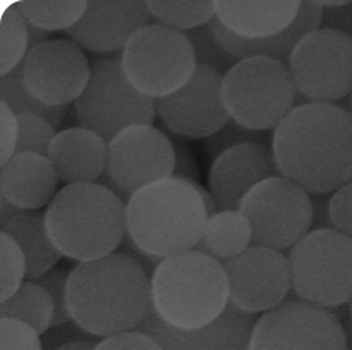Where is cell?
Returning <instances> with one entry per match:
<instances>
[{
	"label": "cell",
	"instance_id": "cell-26",
	"mask_svg": "<svg viewBox=\"0 0 352 350\" xmlns=\"http://www.w3.org/2000/svg\"><path fill=\"white\" fill-rule=\"evenodd\" d=\"M28 23L45 31H69L75 26L85 13L88 2L85 0H23L18 3Z\"/></svg>",
	"mask_w": 352,
	"mask_h": 350
},
{
	"label": "cell",
	"instance_id": "cell-49",
	"mask_svg": "<svg viewBox=\"0 0 352 350\" xmlns=\"http://www.w3.org/2000/svg\"><path fill=\"white\" fill-rule=\"evenodd\" d=\"M349 309H351V317H352V301L349 303Z\"/></svg>",
	"mask_w": 352,
	"mask_h": 350
},
{
	"label": "cell",
	"instance_id": "cell-5",
	"mask_svg": "<svg viewBox=\"0 0 352 350\" xmlns=\"http://www.w3.org/2000/svg\"><path fill=\"white\" fill-rule=\"evenodd\" d=\"M45 220L63 257L78 263L96 261L122 247L126 202L102 185H65L45 210Z\"/></svg>",
	"mask_w": 352,
	"mask_h": 350
},
{
	"label": "cell",
	"instance_id": "cell-19",
	"mask_svg": "<svg viewBox=\"0 0 352 350\" xmlns=\"http://www.w3.org/2000/svg\"><path fill=\"white\" fill-rule=\"evenodd\" d=\"M256 318L230 304L215 322L184 331L161 322L152 307L138 329L153 338L163 350H249Z\"/></svg>",
	"mask_w": 352,
	"mask_h": 350
},
{
	"label": "cell",
	"instance_id": "cell-2",
	"mask_svg": "<svg viewBox=\"0 0 352 350\" xmlns=\"http://www.w3.org/2000/svg\"><path fill=\"white\" fill-rule=\"evenodd\" d=\"M70 317L89 336L135 331L152 309V277L123 252L78 263L67 285Z\"/></svg>",
	"mask_w": 352,
	"mask_h": 350
},
{
	"label": "cell",
	"instance_id": "cell-21",
	"mask_svg": "<svg viewBox=\"0 0 352 350\" xmlns=\"http://www.w3.org/2000/svg\"><path fill=\"white\" fill-rule=\"evenodd\" d=\"M109 143L85 128H69L58 132L50 147L59 182L65 185L98 183L107 169Z\"/></svg>",
	"mask_w": 352,
	"mask_h": 350
},
{
	"label": "cell",
	"instance_id": "cell-45",
	"mask_svg": "<svg viewBox=\"0 0 352 350\" xmlns=\"http://www.w3.org/2000/svg\"><path fill=\"white\" fill-rule=\"evenodd\" d=\"M28 29H29V49L37 47V45L47 42L50 34L48 31H45V29H40L37 26H34V24L28 23Z\"/></svg>",
	"mask_w": 352,
	"mask_h": 350
},
{
	"label": "cell",
	"instance_id": "cell-11",
	"mask_svg": "<svg viewBox=\"0 0 352 350\" xmlns=\"http://www.w3.org/2000/svg\"><path fill=\"white\" fill-rule=\"evenodd\" d=\"M287 66L305 102L336 104L352 94V40L343 34L319 27L305 35Z\"/></svg>",
	"mask_w": 352,
	"mask_h": 350
},
{
	"label": "cell",
	"instance_id": "cell-15",
	"mask_svg": "<svg viewBox=\"0 0 352 350\" xmlns=\"http://www.w3.org/2000/svg\"><path fill=\"white\" fill-rule=\"evenodd\" d=\"M223 75L196 66L190 82L169 96L155 99V112L177 137L208 139L231 121L222 93Z\"/></svg>",
	"mask_w": 352,
	"mask_h": 350
},
{
	"label": "cell",
	"instance_id": "cell-10",
	"mask_svg": "<svg viewBox=\"0 0 352 350\" xmlns=\"http://www.w3.org/2000/svg\"><path fill=\"white\" fill-rule=\"evenodd\" d=\"M196 66L187 35L160 23L135 32L122 53L124 75L134 88L153 101L185 86Z\"/></svg>",
	"mask_w": 352,
	"mask_h": 350
},
{
	"label": "cell",
	"instance_id": "cell-1",
	"mask_svg": "<svg viewBox=\"0 0 352 350\" xmlns=\"http://www.w3.org/2000/svg\"><path fill=\"white\" fill-rule=\"evenodd\" d=\"M279 174L309 194L352 182V113L340 104L296 105L271 136Z\"/></svg>",
	"mask_w": 352,
	"mask_h": 350
},
{
	"label": "cell",
	"instance_id": "cell-20",
	"mask_svg": "<svg viewBox=\"0 0 352 350\" xmlns=\"http://www.w3.org/2000/svg\"><path fill=\"white\" fill-rule=\"evenodd\" d=\"M278 175L271 147L260 142L241 143L226 150L212 163L209 189L219 210H239L250 189Z\"/></svg>",
	"mask_w": 352,
	"mask_h": 350
},
{
	"label": "cell",
	"instance_id": "cell-27",
	"mask_svg": "<svg viewBox=\"0 0 352 350\" xmlns=\"http://www.w3.org/2000/svg\"><path fill=\"white\" fill-rule=\"evenodd\" d=\"M0 99L12 108V112L16 117L23 113L37 115V117L47 119L53 128H58L63 123L65 108H67L48 107V105L40 102L38 99H35L32 93L28 89L26 83H24L23 64H19L13 72L3 75L2 80H0Z\"/></svg>",
	"mask_w": 352,
	"mask_h": 350
},
{
	"label": "cell",
	"instance_id": "cell-14",
	"mask_svg": "<svg viewBox=\"0 0 352 350\" xmlns=\"http://www.w3.org/2000/svg\"><path fill=\"white\" fill-rule=\"evenodd\" d=\"M230 285V304L258 315L273 311L289 299L292 271L289 257L274 248L252 244L223 263Z\"/></svg>",
	"mask_w": 352,
	"mask_h": 350
},
{
	"label": "cell",
	"instance_id": "cell-44",
	"mask_svg": "<svg viewBox=\"0 0 352 350\" xmlns=\"http://www.w3.org/2000/svg\"><path fill=\"white\" fill-rule=\"evenodd\" d=\"M21 212V209L14 206V204L10 202L7 198L0 194V228H2V231L8 226L10 222H12L14 217H18Z\"/></svg>",
	"mask_w": 352,
	"mask_h": 350
},
{
	"label": "cell",
	"instance_id": "cell-37",
	"mask_svg": "<svg viewBox=\"0 0 352 350\" xmlns=\"http://www.w3.org/2000/svg\"><path fill=\"white\" fill-rule=\"evenodd\" d=\"M0 128H2V143H0V166H5L16 153V145L19 137L18 117L12 112L7 104L0 105Z\"/></svg>",
	"mask_w": 352,
	"mask_h": 350
},
{
	"label": "cell",
	"instance_id": "cell-33",
	"mask_svg": "<svg viewBox=\"0 0 352 350\" xmlns=\"http://www.w3.org/2000/svg\"><path fill=\"white\" fill-rule=\"evenodd\" d=\"M70 272L72 271L65 268H53L45 276L35 280L50 294V298L53 299L54 317L52 327H59V325L72 322L67 306V285Z\"/></svg>",
	"mask_w": 352,
	"mask_h": 350
},
{
	"label": "cell",
	"instance_id": "cell-3",
	"mask_svg": "<svg viewBox=\"0 0 352 350\" xmlns=\"http://www.w3.org/2000/svg\"><path fill=\"white\" fill-rule=\"evenodd\" d=\"M318 0H215L214 37L238 58H273L287 64L305 35L320 27Z\"/></svg>",
	"mask_w": 352,
	"mask_h": 350
},
{
	"label": "cell",
	"instance_id": "cell-24",
	"mask_svg": "<svg viewBox=\"0 0 352 350\" xmlns=\"http://www.w3.org/2000/svg\"><path fill=\"white\" fill-rule=\"evenodd\" d=\"M252 244L254 233L248 217L241 210H219L209 217L203 239L195 250L225 263L245 252Z\"/></svg>",
	"mask_w": 352,
	"mask_h": 350
},
{
	"label": "cell",
	"instance_id": "cell-43",
	"mask_svg": "<svg viewBox=\"0 0 352 350\" xmlns=\"http://www.w3.org/2000/svg\"><path fill=\"white\" fill-rule=\"evenodd\" d=\"M120 252L126 253V255H129L131 258H134L135 261H138L140 266H142L145 271H147V274H148L150 277L153 276L155 269H157L158 264L163 261V259L150 257V255L142 252V250H140L138 245H135L133 241H131V237L128 236V233H126V236H124V239H123V244H122V248H120Z\"/></svg>",
	"mask_w": 352,
	"mask_h": 350
},
{
	"label": "cell",
	"instance_id": "cell-31",
	"mask_svg": "<svg viewBox=\"0 0 352 350\" xmlns=\"http://www.w3.org/2000/svg\"><path fill=\"white\" fill-rule=\"evenodd\" d=\"M0 303L7 301L21 287L28 266L21 247L7 233L0 234Z\"/></svg>",
	"mask_w": 352,
	"mask_h": 350
},
{
	"label": "cell",
	"instance_id": "cell-30",
	"mask_svg": "<svg viewBox=\"0 0 352 350\" xmlns=\"http://www.w3.org/2000/svg\"><path fill=\"white\" fill-rule=\"evenodd\" d=\"M184 34L187 35L190 43H192L196 64H198V66L217 70V72H220L225 77V75L239 62L238 58L230 54L222 45L217 42V38L214 37V32L209 24L192 29V31H185Z\"/></svg>",
	"mask_w": 352,
	"mask_h": 350
},
{
	"label": "cell",
	"instance_id": "cell-7",
	"mask_svg": "<svg viewBox=\"0 0 352 350\" xmlns=\"http://www.w3.org/2000/svg\"><path fill=\"white\" fill-rule=\"evenodd\" d=\"M223 101L230 117L250 131H271L298 102L290 69L273 58L239 61L223 77Z\"/></svg>",
	"mask_w": 352,
	"mask_h": 350
},
{
	"label": "cell",
	"instance_id": "cell-17",
	"mask_svg": "<svg viewBox=\"0 0 352 350\" xmlns=\"http://www.w3.org/2000/svg\"><path fill=\"white\" fill-rule=\"evenodd\" d=\"M24 83L48 107H67L87 88L91 64L72 40L53 38L31 48L24 58Z\"/></svg>",
	"mask_w": 352,
	"mask_h": 350
},
{
	"label": "cell",
	"instance_id": "cell-42",
	"mask_svg": "<svg viewBox=\"0 0 352 350\" xmlns=\"http://www.w3.org/2000/svg\"><path fill=\"white\" fill-rule=\"evenodd\" d=\"M311 196V209H313V226L311 231L316 229H331L330 217V196L331 194H309Z\"/></svg>",
	"mask_w": 352,
	"mask_h": 350
},
{
	"label": "cell",
	"instance_id": "cell-9",
	"mask_svg": "<svg viewBox=\"0 0 352 350\" xmlns=\"http://www.w3.org/2000/svg\"><path fill=\"white\" fill-rule=\"evenodd\" d=\"M82 128L105 142L133 126H152L155 101L134 88L122 67V56L94 59L82 96L74 102Z\"/></svg>",
	"mask_w": 352,
	"mask_h": 350
},
{
	"label": "cell",
	"instance_id": "cell-22",
	"mask_svg": "<svg viewBox=\"0 0 352 350\" xmlns=\"http://www.w3.org/2000/svg\"><path fill=\"white\" fill-rule=\"evenodd\" d=\"M58 180L48 156L14 153L0 171V194L21 210H38L58 194Z\"/></svg>",
	"mask_w": 352,
	"mask_h": 350
},
{
	"label": "cell",
	"instance_id": "cell-47",
	"mask_svg": "<svg viewBox=\"0 0 352 350\" xmlns=\"http://www.w3.org/2000/svg\"><path fill=\"white\" fill-rule=\"evenodd\" d=\"M96 347H98V342L83 339V341H74V342L65 344V346L59 347L58 350H96Z\"/></svg>",
	"mask_w": 352,
	"mask_h": 350
},
{
	"label": "cell",
	"instance_id": "cell-39",
	"mask_svg": "<svg viewBox=\"0 0 352 350\" xmlns=\"http://www.w3.org/2000/svg\"><path fill=\"white\" fill-rule=\"evenodd\" d=\"M170 143H173L174 158H175L173 177L187 180V182H192V183H198L199 166L192 150L188 148L187 143L182 142V140H179L177 137L170 139Z\"/></svg>",
	"mask_w": 352,
	"mask_h": 350
},
{
	"label": "cell",
	"instance_id": "cell-32",
	"mask_svg": "<svg viewBox=\"0 0 352 350\" xmlns=\"http://www.w3.org/2000/svg\"><path fill=\"white\" fill-rule=\"evenodd\" d=\"M18 123L19 137L16 153H34L48 156L50 147H52L53 139L56 136L52 124L47 119L31 113L18 115Z\"/></svg>",
	"mask_w": 352,
	"mask_h": 350
},
{
	"label": "cell",
	"instance_id": "cell-25",
	"mask_svg": "<svg viewBox=\"0 0 352 350\" xmlns=\"http://www.w3.org/2000/svg\"><path fill=\"white\" fill-rule=\"evenodd\" d=\"M0 317L21 320L38 334H45L53 325V299L35 280H24L12 298L0 303Z\"/></svg>",
	"mask_w": 352,
	"mask_h": 350
},
{
	"label": "cell",
	"instance_id": "cell-4",
	"mask_svg": "<svg viewBox=\"0 0 352 350\" xmlns=\"http://www.w3.org/2000/svg\"><path fill=\"white\" fill-rule=\"evenodd\" d=\"M209 215L198 183L169 177L140 188L126 202V233L150 257L195 250Z\"/></svg>",
	"mask_w": 352,
	"mask_h": 350
},
{
	"label": "cell",
	"instance_id": "cell-35",
	"mask_svg": "<svg viewBox=\"0 0 352 350\" xmlns=\"http://www.w3.org/2000/svg\"><path fill=\"white\" fill-rule=\"evenodd\" d=\"M0 350H43L40 334L31 325L14 318L0 320Z\"/></svg>",
	"mask_w": 352,
	"mask_h": 350
},
{
	"label": "cell",
	"instance_id": "cell-40",
	"mask_svg": "<svg viewBox=\"0 0 352 350\" xmlns=\"http://www.w3.org/2000/svg\"><path fill=\"white\" fill-rule=\"evenodd\" d=\"M320 27L346 35L352 40V0L335 8H322Z\"/></svg>",
	"mask_w": 352,
	"mask_h": 350
},
{
	"label": "cell",
	"instance_id": "cell-28",
	"mask_svg": "<svg viewBox=\"0 0 352 350\" xmlns=\"http://www.w3.org/2000/svg\"><path fill=\"white\" fill-rule=\"evenodd\" d=\"M148 8L157 23L177 31H192L206 26L215 18V2H166V0H148Z\"/></svg>",
	"mask_w": 352,
	"mask_h": 350
},
{
	"label": "cell",
	"instance_id": "cell-13",
	"mask_svg": "<svg viewBox=\"0 0 352 350\" xmlns=\"http://www.w3.org/2000/svg\"><path fill=\"white\" fill-rule=\"evenodd\" d=\"M249 350H349L343 323L330 311L287 299L256 318Z\"/></svg>",
	"mask_w": 352,
	"mask_h": 350
},
{
	"label": "cell",
	"instance_id": "cell-48",
	"mask_svg": "<svg viewBox=\"0 0 352 350\" xmlns=\"http://www.w3.org/2000/svg\"><path fill=\"white\" fill-rule=\"evenodd\" d=\"M349 112L352 113V94L349 96Z\"/></svg>",
	"mask_w": 352,
	"mask_h": 350
},
{
	"label": "cell",
	"instance_id": "cell-38",
	"mask_svg": "<svg viewBox=\"0 0 352 350\" xmlns=\"http://www.w3.org/2000/svg\"><path fill=\"white\" fill-rule=\"evenodd\" d=\"M96 350H163V347L148 334L135 329V331L104 338L98 342Z\"/></svg>",
	"mask_w": 352,
	"mask_h": 350
},
{
	"label": "cell",
	"instance_id": "cell-8",
	"mask_svg": "<svg viewBox=\"0 0 352 350\" xmlns=\"http://www.w3.org/2000/svg\"><path fill=\"white\" fill-rule=\"evenodd\" d=\"M292 293L324 309L352 301V237L336 229L309 231L290 248Z\"/></svg>",
	"mask_w": 352,
	"mask_h": 350
},
{
	"label": "cell",
	"instance_id": "cell-34",
	"mask_svg": "<svg viewBox=\"0 0 352 350\" xmlns=\"http://www.w3.org/2000/svg\"><path fill=\"white\" fill-rule=\"evenodd\" d=\"M249 142L266 143V134L250 131V129L239 126L238 123L231 119L223 129H220L219 132L214 134V136L206 139L204 148H206V154H208L214 163L220 154L226 152V150L233 148L236 145L249 143Z\"/></svg>",
	"mask_w": 352,
	"mask_h": 350
},
{
	"label": "cell",
	"instance_id": "cell-12",
	"mask_svg": "<svg viewBox=\"0 0 352 350\" xmlns=\"http://www.w3.org/2000/svg\"><path fill=\"white\" fill-rule=\"evenodd\" d=\"M239 210L252 226L254 244L279 252L298 244L313 226L309 193L283 175L250 189Z\"/></svg>",
	"mask_w": 352,
	"mask_h": 350
},
{
	"label": "cell",
	"instance_id": "cell-16",
	"mask_svg": "<svg viewBox=\"0 0 352 350\" xmlns=\"http://www.w3.org/2000/svg\"><path fill=\"white\" fill-rule=\"evenodd\" d=\"M174 164L173 143L161 129L133 126L109 143L105 174L128 202L140 188L173 177Z\"/></svg>",
	"mask_w": 352,
	"mask_h": 350
},
{
	"label": "cell",
	"instance_id": "cell-46",
	"mask_svg": "<svg viewBox=\"0 0 352 350\" xmlns=\"http://www.w3.org/2000/svg\"><path fill=\"white\" fill-rule=\"evenodd\" d=\"M198 191H199L201 198H203V201L206 204V210H208V215H209V217H212V215L219 212L217 202H215L212 193H210V189H206L204 187H201L199 183H198Z\"/></svg>",
	"mask_w": 352,
	"mask_h": 350
},
{
	"label": "cell",
	"instance_id": "cell-6",
	"mask_svg": "<svg viewBox=\"0 0 352 350\" xmlns=\"http://www.w3.org/2000/svg\"><path fill=\"white\" fill-rule=\"evenodd\" d=\"M230 306L223 263L199 250L164 258L152 276V307L161 322L192 331L212 323Z\"/></svg>",
	"mask_w": 352,
	"mask_h": 350
},
{
	"label": "cell",
	"instance_id": "cell-36",
	"mask_svg": "<svg viewBox=\"0 0 352 350\" xmlns=\"http://www.w3.org/2000/svg\"><path fill=\"white\" fill-rule=\"evenodd\" d=\"M330 217L333 229L352 237V182L331 193Z\"/></svg>",
	"mask_w": 352,
	"mask_h": 350
},
{
	"label": "cell",
	"instance_id": "cell-23",
	"mask_svg": "<svg viewBox=\"0 0 352 350\" xmlns=\"http://www.w3.org/2000/svg\"><path fill=\"white\" fill-rule=\"evenodd\" d=\"M2 233L12 236L21 247L28 266L26 280L45 276L63 257L50 237L45 213L38 210H23Z\"/></svg>",
	"mask_w": 352,
	"mask_h": 350
},
{
	"label": "cell",
	"instance_id": "cell-41",
	"mask_svg": "<svg viewBox=\"0 0 352 350\" xmlns=\"http://www.w3.org/2000/svg\"><path fill=\"white\" fill-rule=\"evenodd\" d=\"M87 331L78 327L77 323L69 322L59 327H52L45 333L43 338V349L45 350H58L59 347L74 341H83V336H87Z\"/></svg>",
	"mask_w": 352,
	"mask_h": 350
},
{
	"label": "cell",
	"instance_id": "cell-18",
	"mask_svg": "<svg viewBox=\"0 0 352 350\" xmlns=\"http://www.w3.org/2000/svg\"><path fill=\"white\" fill-rule=\"evenodd\" d=\"M155 19L148 3L140 0H91L82 19L65 31L80 48L93 53L124 49L131 37Z\"/></svg>",
	"mask_w": 352,
	"mask_h": 350
},
{
	"label": "cell",
	"instance_id": "cell-29",
	"mask_svg": "<svg viewBox=\"0 0 352 350\" xmlns=\"http://www.w3.org/2000/svg\"><path fill=\"white\" fill-rule=\"evenodd\" d=\"M29 51L28 19L18 5L7 8L0 21V73L8 75L24 61Z\"/></svg>",
	"mask_w": 352,
	"mask_h": 350
}]
</instances>
